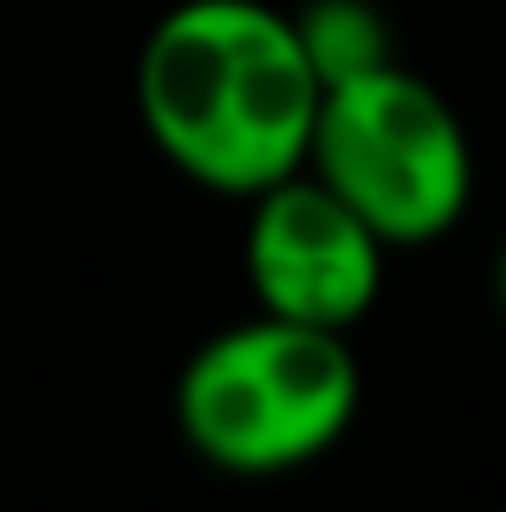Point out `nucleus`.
Returning a JSON list of instances; mask_svg holds the SVG:
<instances>
[{
    "instance_id": "obj_2",
    "label": "nucleus",
    "mask_w": 506,
    "mask_h": 512,
    "mask_svg": "<svg viewBox=\"0 0 506 512\" xmlns=\"http://www.w3.org/2000/svg\"><path fill=\"white\" fill-rule=\"evenodd\" d=\"M364 402L344 331L260 312L215 331L176 376V428L208 467L241 480L299 474L344 441Z\"/></svg>"
},
{
    "instance_id": "obj_6",
    "label": "nucleus",
    "mask_w": 506,
    "mask_h": 512,
    "mask_svg": "<svg viewBox=\"0 0 506 512\" xmlns=\"http://www.w3.org/2000/svg\"><path fill=\"white\" fill-rule=\"evenodd\" d=\"M494 299H500V312H506V240H500V260H494Z\"/></svg>"
},
{
    "instance_id": "obj_1",
    "label": "nucleus",
    "mask_w": 506,
    "mask_h": 512,
    "mask_svg": "<svg viewBox=\"0 0 506 512\" xmlns=\"http://www.w3.org/2000/svg\"><path fill=\"white\" fill-rule=\"evenodd\" d=\"M318 78L292 13L266 0H182L137 52V117L169 169L215 195H260L305 169Z\"/></svg>"
},
{
    "instance_id": "obj_4",
    "label": "nucleus",
    "mask_w": 506,
    "mask_h": 512,
    "mask_svg": "<svg viewBox=\"0 0 506 512\" xmlns=\"http://www.w3.org/2000/svg\"><path fill=\"white\" fill-rule=\"evenodd\" d=\"M241 260L260 312L351 331L357 318H370L383 292L390 240L357 208H344L312 169H292L273 188L247 195Z\"/></svg>"
},
{
    "instance_id": "obj_5",
    "label": "nucleus",
    "mask_w": 506,
    "mask_h": 512,
    "mask_svg": "<svg viewBox=\"0 0 506 512\" xmlns=\"http://www.w3.org/2000/svg\"><path fill=\"white\" fill-rule=\"evenodd\" d=\"M292 26H299L305 52H312L318 78L325 85H338V78H357V72H377V65H390V20H383L370 0H305L299 13H292Z\"/></svg>"
},
{
    "instance_id": "obj_3",
    "label": "nucleus",
    "mask_w": 506,
    "mask_h": 512,
    "mask_svg": "<svg viewBox=\"0 0 506 512\" xmlns=\"http://www.w3.org/2000/svg\"><path fill=\"white\" fill-rule=\"evenodd\" d=\"M305 169L390 247H429L474 201V143L461 111L403 65L325 85Z\"/></svg>"
}]
</instances>
